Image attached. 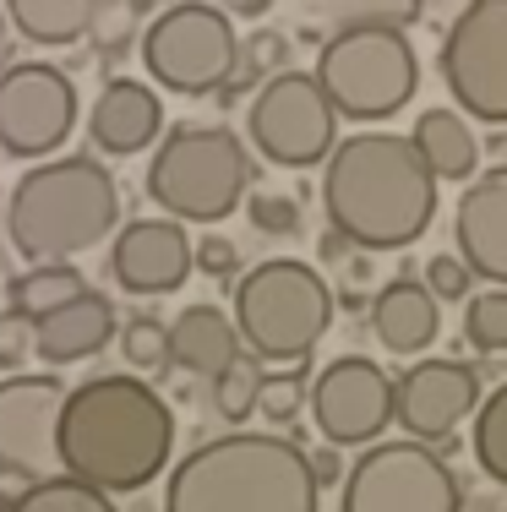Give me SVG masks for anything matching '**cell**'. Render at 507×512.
Instances as JSON below:
<instances>
[{
    "instance_id": "18",
    "label": "cell",
    "mask_w": 507,
    "mask_h": 512,
    "mask_svg": "<svg viewBox=\"0 0 507 512\" xmlns=\"http://www.w3.org/2000/svg\"><path fill=\"white\" fill-rule=\"evenodd\" d=\"M159 131H164V99L142 77H110L88 109V137L110 158L142 153L148 142H159Z\"/></svg>"
},
{
    "instance_id": "16",
    "label": "cell",
    "mask_w": 507,
    "mask_h": 512,
    "mask_svg": "<svg viewBox=\"0 0 507 512\" xmlns=\"http://www.w3.org/2000/svg\"><path fill=\"white\" fill-rule=\"evenodd\" d=\"M110 273L126 295H175L191 278V235L175 218H131L110 240Z\"/></svg>"
},
{
    "instance_id": "41",
    "label": "cell",
    "mask_w": 507,
    "mask_h": 512,
    "mask_svg": "<svg viewBox=\"0 0 507 512\" xmlns=\"http://www.w3.org/2000/svg\"><path fill=\"white\" fill-rule=\"evenodd\" d=\"M229 11H235V17H251V22H257L262 11H273V6H262V0H246V6H229Z\"/></svg>"
},
{
    "instance_id": "25",
    "label": "cell",
    "mask_w": 507,
    "mask_h": 512,
    "mask_svg": "<svg viewBox=\"0 0 507 512\" xmlns=\"http://www.w3.org/2000/svg\"><path fill=\"white\" fill-rule=\"evenodd\" d=\"M469 453H475L480 474H486L497 491H507V382H497L475 409V436H469Z\"/></svg>"
},
{
    "instance_id": "20",
    "label": "cell",
    "mask_w": 507,
    "mask_h": 512,
    "mask_svg": "<svg viewBox=\"0 0 507 512\" xmlns=\"http://www.w3.org/2000/svg\"><path fill=\"white\" fill-rule=\"evenodd\" d=\"M115 333H120L115 300L104 295V289H82L77 300H66L55 316H44V322L33 327V355L60 371V365H71V360L99 355Z\"/></svg>"
},
{
    "instance_id": "31",
    "label": "cell",
    "mask_w": 507,
    "mask_h": 512,
    "mask_svg": "<svg viewBox=\"0 0 507 512\" xmlns=\"http://www.w3.org/2000/svg\"><path fill=\"white\" fill-rule=\"evenodd\" d=\"M257 387H262V365L251 355H240L229 371L213 376V409H219V420H229L240 431V420L257 414Z\"/></svg>"
},
{
    "instance_id": "6",
    "label": "cell",
    "mask_w": 507,
    "mask_h": 512,
    "mask_svg": "<svg viewBox=\"0 0 507 512\" xmlns=\"http://www.w3.org/2000/svg\"><path fill=\"white\" fill-rule=\"evenodd\" d=\"M251 153L229 126H197L180 120L153 142L148 158V197L164 207V218L186 224H224L251 197Z\"/></svg>"
},
{
    "instance_id": "28",
    "label": "cell",
    "mask_w": 507,
    "mask_h": 512,
    "mask_svg": "<svg viewBox=\"0 0 507 512\" xmlns=\"http://www.w3.org/2000/svg\"><path fill=\"white\" fill-rule=\"evenodd\" d=\"M120 355H126L131 376H159L169 371V322H159L153 311H137L120 322Z\"/></svg>"
},
{
    "instance_id": "7",
    "label": "cell",
    "mask_w": 507,
    "mask_h": 512,
    "mask_svg": "<svg viewBox=\"0 0 507 512\" xmlns=\"http://www.w3.org/2000/svg\"><path fill=\"white\" fill-rule=\"evenodd\" d=\"M311 82L338 120H393L420 88V55L393 28H333L322 39Z\"/></svg>"
},
{
    "instance_id": "35",
    "label": "cell",
    "mask_w": 507,
    "mask_h": 512,
    "mask_svg": "<svg viewBox=\"0 0 507 512\" xmlns=\"http://www.w3.org/2000/svg\"><path fill=\"white\" fill-rule=\"evenodd\" d=\"M191 273L229 284V278L240 273V251H235V240H224V235H202L197 246H191Z\"/></svg>"
},
{
    "instance_id": "42",
    "label": "cell",
    "mask_w": 507,
    "mask_h": 512,
    "mask_svg": "<svg viewBox=\"0 0 507 512\" xmlns=\"http://www.w3.org/2000/svg\"><path fill=\"white\" fill-rule=\"evenodd\" d=\"M0 60H6V6H0Z\"/></svg>"
},
{
    "instance_id": "17",
    "label": "cell",
    "mask_w": 507,
    "mask_h": 512,
    "mask_svg": "<svg viewBox=\"0 0 507 512\" xmlns=\"http://www.w3.org/2000/svg\"><path fill=\"white\" fill-rule=\"evenodd\" d=\"M453 246L469 278L507 289V164L480 169L464 186V197L453 207Z\"/></svg>"
},
{
    "instance_id": "34",
    "label": "cell",
    "mask_w": 507,
    "mask_h": 512,
    "mask_svg": "<svg viewBox=\"0 0 507 512\" xmlns=\"http://www.w3.org/2000/svg\"><path fill=\"white\" fill-rule=\"evenodd\" d=\"M415 278L431 289V300H437V306H442V300H469V295H475V278H469V267L458 262L453 251H437Z\"/></svg>"
},
{
    "instance_id": "43",
    "label": "cell",
    "mask_w": 507,
    "mask_h": 512,
    "mask_svg": "<svg viewBox=\"0 0 507 512\" xmlns=\"http://www.w3.org/2000/svg\"><path fill=\"white\" fill-rule=\"evenodd\" d=\"M0 197H6V180H0Z\"/></svg>"
},
{
    "instance_id": "5",
    "label": "cell",
    "mask_w": 507,
    "mask_h": 512,
    "mask_svg": "<svg viewBox=\"0 0 507 512\" xmlns=\"http://www.w3.org/2000/svg\"><path fill=\"white\" fill-rule=\"evenodd\" d=\"M333 289L300 256H268L251 273L235 278V338L251 360H279V365H306L311 349L333 327Z\"/></svg>"
},
{
    "instance_id": "30",
    "label": "cell",
    "mask_w": 507,
    "mask_h": 512,
    "mask_svg": "<svg viewBox=\"0 0 507 512\" xmlns=\"http://www.w3.org/2000/svg\"><path fill=\"white\" fill-rule=\"evenodd\" d=\"M464 344L475 355H507V289H480L464 300Z\"/></svg>"
},
{
    "instance_id": "23",
    "label": "cell",
    "mask_w": 507,
    "mask_h": 512,
    "mask_svg": "<svg viewBox=\"0 0 507 512\" xmlns=\"http://www.w3.org/2000/svg\"><path fill=\"white\" fill-rule=\"evenodd\" d=\"M82 289H88V278H82L71 262H39V267H28V273H17V278L6 284L11 322L39 327L44 316H55L66 300H77Z\"/></svg>"
},
{
    "instance_id": "24",
    "label": "cell",
    "mask_w": 507,
    "mask_h": 512,
    "mask_svg": "<svg viewBox=\"0 0 507 512\" xmlns=\"http://www.w3.org/2000/svg\"><path fill=\"white\" fill-rule=\"evenodd\" d=\"M93 0H11L6 28H17L28 44H77L88 39Z\"/></svg>"
},
{
    "instance_id": "33",
    "label": "cell",
    "mask_w": 507,
    "mask_h": 512,
    "mask_svg": "<svg viewBox=\"0 0 507 512\" xmlns=\"http://www.w3.org/2000/svg\"><path fill=\"white\" fill-rule=\"evenodd\" d=\"M246 218L257 235H300V197L289 191H251L246 197Z\"/></svg>"
},
{
    "instance_id": "32",
    "label": "cell",
    "mask_w": 507,
    "mask_h": 512,
    "mask_svg": "<svg viewBox=\"0 0 507 512\" xmlns=\"http://www.w3.org/2000/svg\"><path fill=\"white\" fill-rule=\"evenodd\" d=\"M333 11V28H393L409 33L420 22V0H366V6H328Z\"/></svg>"
},
{
    "instance_id": "29",
    "label": "cell",
    "mask_w": 507,
    "mask_h": 512,
    "mask_svg": "<svg viewBox=\"0 0 507 512\" xmlns=\"http://www.w3.org/2000/svg\"><path fill=\"white\" fill-rule=\"evenodd\" d=\"M306 387H311V371L306 365H284V371H262V387H257V414L273 425V431H289L300 420V404H306Z\"/></svg>"
},
{
    "instance_id": "4",
    "label": "cell",
    "mask_w": 507,
    "mask_h": 512,
    "mask_svg": "<svg viewBox=\"0 0 507 512\" xmlns=\"http://www.w3.org/2000/svg\"><path fill=\"white\" fill-rule=\"evenodd\" d=\"M115 224H120V186L88 153L44 158L6 197V240L33 267L71 262V256L104 246V235H115Z\"/></svg>"
},
{
    "instance_id": "3",
    "label": "cell",
    "mask_w": 507,
    "mask_h": 512,
    "mask_svg": "<svg viewBox=\"0 0 507 512\" xmlns=\"http://www.w3.org/2000/svg\"><path fill=\"white\" fill-rule=\"evenodd\" d=\"M164 512H322V485L295 436L224 431L169 469Z\"/></svg>"
},
{
    "instance_id": "39",
    "label": "cell",
    "mask_w": 507,
    "mask_h": 512,
    "mask_svg": "<svg viewBox=\"0 0 507 512\" xmlns=\"http://www.w3.org/2000/svg\"><path fill=\"white\" fill-rule=\"evenodd\" d=\"M349 256H355V251H349L344 240H338L333 229H328V235H322V262H349Z\"/></svg>"
},
{
    "instance_id": "22",
    "label": "cell",
    "mask_w": 507,
    "mask_h": 512,
    "mask_svg": "<svg viewBox=\"0 0 507 512\" xmlns=\"http://www.w3.org/2000/svg\"><path fill=\"white\" fill-rule=\"evenodd\" d=\"M409 142H415L420 164L431 169V180H475V169H480V137H475V126H469L458 109H448V104L420 109Z\"/></svg>"
},
{
    "instance_id": "15",
    "label": "cell",
    "mask_w": 507,
    "mask_h": 512,
    "mask_svg": "<svg viewBox=\"0 0 507 512\" xmlns=\"http://www.w3.org/2000/svg\"><path fill=\"white\" fill-rule=\"evenodd\" d=\"M480 371L469 360H415L393 376V420L404 425V442L442 447L464 420L480 409Z\"/></svg>"
},
{
    "instance_id": "27",
    "label": "cell",
    "mask_w": 507,
    "mask_h": 512,
    "mask_svg": "<svg viewBox=\"0 0 507 512\" xmlns=\"http://www.w3.org/2000/svg\"><path fill=\"white\" fill-rule=\"evenodd\" d=\"M142 0H93L88 17V44L104 60H126V50L142 39Z\"/></svg>"
},
{
    "instance_id": "13",
    "label": "cell",
    "mask_w": 507,
    "mask_h": 512,
    "mask_svg": "<svg viewBox=\"0 0 507 512\" xmlns=\"http://www.w3.org/2000/svg\"><path fill=\"white\" fill-rule=\"evenodd\" d=\"M60 404L66 387L50 371L0 376V480L44 485L60 474Z\"/></svg>"
},
{
    "instance_id": "36",
    "label": "cell",
    "mask_w": 507,
    "mask_h": 512,
    "mask_svg": "<svg viewBox=\"0 0 507 512\" xmlns=\"http://www.w3.org/2000/svg\"><path fill=\"white\" fill-rule=\"evenodd\" d=\"M28 349H33V327L0 316V371L17 376V365H22V355H28Z\"/></svg>"
},
{
    "instance_id": "1",
    "label": "cell",
    "mask_w": 507,
    "mask_h": 512,
    "mask_svg": "<svg viewBox=\"0 0 507 512\" xmlns=\"http://www.w3.org/2000/svg\"><path fill=\"white\" fill-rule=\"evenodd\" d=\"M60 474L88 491L115 496L148 491L175 453V414L159 387L131 371L88 376L60 404Z\"/></svg>"
},
{
    "instance_id": "10",
    "label": "cell",
    "mask_w": 507,
    "mask_h": 512,
    "mask_svg": "<svg viewBox=\"0 0 507 512\" xmlns=\"http://www.w3.org/2000/svg\"><path fill=\"white\" fill-rule=\"evenodd\" d=\"M437 71L464 120L507 126V0H469L453 11Z\"/></svg>"
},
{
    "instance_id": "8",
    "label": "cell",
    "mask_w": 507,
    "mask_h": 512,
    "mask_svg": "<svg viewBox=\"0 0 507 512\" xmlns=\"http://www.w3.org/2000/svg\"><path fill=\"white\" fill-rule=\"evenodd\" d=\"M137 55L148 66L153 88L186 93V99H213L229 82L235 55H240L235 17L224 6H202V0L164 6L153 22H142Z\"/></svg>"
},
{
    "instance_id": "19",
    "label": "cell",
    "mask_w": 507,
    "mask_h": 512,
    "mask_svg": "<svg viewBox=\"0 0 507 512\" xmlns=\"http://www.w3.org/2000/svg\"><path fill=\"white\" fill-rule=\"evenodd\" d=\"M371 333H377V344L388 349V355L409 360V355H426L431 344H437L442 333V306L431 300V289L415 278V267H404L398 278L371 295Z\"/></svg>"
},
{
    "instance_id": "2",
    "label": "cell",
    "mask_w": 507,
    "mask_h": 512,
    "mask_svg": "<svg viewBox=\"0 0 507 512\" xmlns=\"http://www.w3.org/2000/svg\"><path fill=\"white\" fill-rule=\"evenodd\" d=\"M322 213L349 251H404L437 218V180L398 131H355L322 164Z\"/></svg>"
},
{
    "instance_id": "14",
    "label": "cell",
    "mask_w": 507,
    "mask_h": 512,
    "mask_svg": "<svg viewBox=\"0 0 507 512\" xmlns=\"http://www.w3.org/2000/svg\"><path fill=\"white\" fill-rule=\"evenodd\" d=\"M77 126V88L50 60H17L0 71V153L44 158Z\"/></svg>"
},
{
    "instance_id": "11",
    "label": "cell",
    "mask_w": 507,
    "mask_h": 512,
    "mask_svg": "<svg viewBox=\"0 0 507 512\" xmlns=\"http://www.w3.org/2000/svg\"><path fill=\"white\" fill-rule=\"evenodd\" d=\"M246 142H257V153L279 169L328 164V153L338 148V115L322 99V88L311 82V71L284 66L279 77H268L251 93Z\"/></svg>"
},
{
    "instance_id": "26",
    "label": "cell",
    "mask_w": 507,
    "mask_h": 512,
    "mask_svg": "<svg viewBox=\"0 0 507 512\" xmlns=\"http://www.w3.org/2000/svg\"><path fill=\"white\" fill-rule=\"evenodd\" d=\"M0 512H120V507L104 491H88V485L55 474L44 485H22L17 496H0Z\"/></svg>"
},
{
    "instance_id": "37",
    "label": "cell",
    "mask_w": 507,
    "mask_h": 512,
    "mask_svg": "<svg viewBox=\"0 0 507 512\" xmlns=\"http://www.w3.org/2000/svg\"><path fill=\"white\" fill-rule=\"evenodd\" d=\"M306 463H311V480H317L322 491L344 480V458H338V447H306Z\"/></svg>"
},
{
    "instance_id": "9",
    "label": "cell",
    "mask_w": 507,
    "mask_h": 512,
    "mask_svg": "<svg viewBox=\"0 0 507 512\" xmlns=\"http://www.w3.org/2000/svg\"><path fill=\"white\" fill-rule=\"evenodd\" d=\"M338 512H464V480L437 447L388 442L360 447V458L344 469Z\"/></svg>"
},
{
    "instance_id": "38",
    "label": "cell",
    "mask_w": 507,
    "mask_h": 512,
    "mask_svg": "<svg viewBox=\"0 0 507 512\" xmlns=\"http://www.w3.org/2000/svg\"><path fill=\"white\" fill-rule=\"evenodd\" d=\"M469 512H507V491H475V502L464 496Z\"/></svg>"
},
{
    "instance_id": "12",
    "label": "cell",
    "mask_w": 507,
    "mask_h": 512,
    "mask_svg": "<svg viewBox=\"0 0 507 512\" xmlns=\"http://www.w3.org/2000/svg\"><path fill=\"white\" fill-rule=\"evenodd\" d=\"M306 409L328 447H371L393 425V376L366 355H338L311 376Z\"/></svg>"
},
{
    "instance_id": "21",
    "label": "cell",
    "mask_w": 507,
    "mask_h": 512,
    "mask_svg": "<svg viewBox=\"0 0 507 512\" xmlns=\"http://www.w3.org/2000/svg\"><path fill=\"white\" fill-rule=\"evenodd\" d=\"M246 349H240V338H235V322L219 311V306H208V300H197V306H186L169 322V365L175 371H186V376H219L229 371Z\"/></svg>"
},
{
    "instance_id": "40",
    "label": "cell",
    "mask_w": 507,
    "mask_h": 512,
    "mask_svg": "<svg viewBox=\"0 0 507 512\" xmlns=\"http://www.w3.org/2000/svg\"><path fill=\"white\" fill-rule=\"evenodd\" d=\"M349 278H355V284H371V256H349Z\"/></svg>"
}]
</instances>
